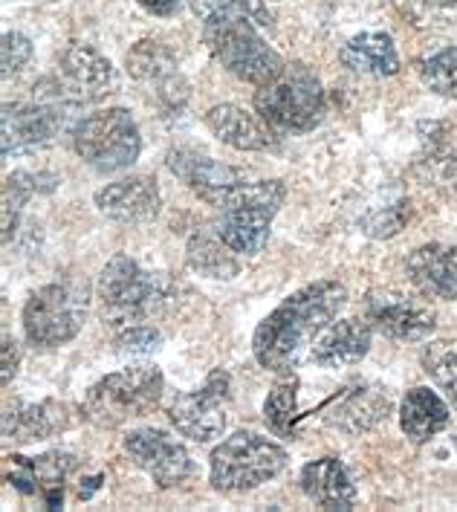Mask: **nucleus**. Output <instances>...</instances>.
<instances>
[{
    "label": "nucleus",
    "mask_w": 457,
    "mask_h": 512,
    "mask_svg": "<svg viewBox=\"0 0 457 512\" xmlns=\"http://www.w3.org/2000/svg\"><path fill=\"white\" fill-rule=\"evenodd\" d=\"M345 304H348V290L333 278L313 281L284 298L255 327L252 353L258 365L272 374L290 377L304 359H310L316 339L322 336L327 324L339 319Z\"/></svg>",
    "instance_id": "nucleus-1"
},
{
    "label": "nucleus",
    "mask_w": 457,
    "mask_h": 512,
    "mask_svg": "<svg viewBox=\"0 0 457 512\" xmlns=\"http://www.w3.org/2000/svg\"><path fill=\"white\" fill-rule=\"evenodd\" d=\"M258 27H272V18L261 0H243L238 9L203 21V41L209 53L235 79L249 81L255 87L272 81L287 67L284 58L264 41Z\"/></svg>",
    "instance_id": "nucleus-2"
},
{
    "label": "nucleus",
    "mask_w": 457,
    "mask_h": 512,
    "mask_svg": "<svg viewBox=\"0 0 457 512\" xmlns=\"http://www.w3.org/2000/svg\"><path fill=\"white\" fill-rule=\"evenodd\" d=\"M96 293L105 319L113 330H122L165 310L174 298V281L165 272L145 270L131 255H113L99 272Z\"/></svg>",
    "instance_id": "nucleus-3"
},
{
    "label": "nucleus",
    "mask_w": 457,
    "mask_h": 512,
    "mask_svg": "<svg viewBox=\"0 0 457 512\" xmlns=\"http://www.w3.org/2000/svg\"><path fill=\"white\" fill-rule=\"evenodd\" d=\"M165 394V377L157 365H134L93 382L84 394L81 417L99 429H119L136 417L157 411Z\"/></svg>",
    "instance_id": "nucleus-4"
},
{
    "label": "nucleus",
    "mask_w": 457,
    "mask_h": 512,
    "mask_svg": "<svg viewBox=\"0 0 457 512\" xmlns=\"http://www.w3.org/2000/svg\"><path fill=\"white\" fill-rule=\"evenodd\" d=\"M287 200V186L281 180L241 183L217 206V235L238 255H258L269 241V226Z\"/></svg>",
    "instance_id": "nucleus-5"
},
{
    "label": "nucleus",
    "mask_w": 457,
    "mask_h": 512,
    "mask_svg": "<svg viewBox=\"0 0 457 512\" xmlns=\"http://www.w3.org/2000/svg\"><path fill=\"white\" fill-rule=\"evenodd\" d=\"M255 110L272 128L287 134H307L324 119V87L304 64H290L255 93Z\"/></svg>",
    "instance_id": "nucleus-6"
},
{
    "label": "nucleus",
    "mask_w": 457,
    "mask_h": 512,
    "mask_svg": "<svg viewBox=\"0 0 457 512\" xmlns=\"http://www.w3.org/2000/svg\"><path fill=\"white\" fill-rule=\"evenodd\" d=\"M287 466V452L264 434L235 432L209 455V484L217 492H249Z\"/></svg>",
    "instance_id": "nucleus-7"
},
{
    "label": "nucleus",
    "mask_w": 457,
    "mask_h": 512,
    "mask_svg": "<svg viewBox=\"0 0 457 512\" xmlns=\"http://www.w3.org/2000/svg\"><path fill=\"white\" fill-rule=\"evenodd\" d=\"M113 87L116 73L108 58L87 44H73L58 58L55 76L35 84V99L73 110L102 102Z\"/></svg>",
    "instance_id": "nucleus-8"
},
{
    "label": "nucleus",
    "mask_w": 457,
    "mask_h": 512,
    "mask_svg": "<svg viewBox=\"0 0 457 512\" xmlns=\"http://www.w3.org/2000/svg\"><path fill=\"white\" fill-rule=\"evenodd\" d=\"M73 151L99 174L125 171L139 160L142 134L131 110L108 108L84 116L73 128Z\"/></svg>",
    "instance_id": "nucleus-9"
},
{
    "label": "nucleus",
    "mask_w": 457,
    "mask_h": 512,
    "mask_svg": "<svg viewBox=\"0 0 457 512\" xmlns=\"http://www.w3.org/2000/svg\"><path fill=\"white\" fill-rule=\"evenodd\" d=\"M87 319V293L76 284H44L32 290L24 301L21 324L27 342L41 351H55L79 336Z\"/></svg>",
    "instance_id": "nucleus-10"
},
{
    "label": "nucleus",
    "mask_w": 457,
    "mask_h": 512,
    "mask_svg": "<svg viewBox=\"0 0 457 512\" xmlns=\"http://www.w3.org/2000/svg\"><path fill=\"white\" fill-rule=\"evenodd\" d=\"M229 400H232V379L226 371H212L203 388L177 391L165 400V414L171 426L194 443L217 440L229 426Z\"/></svg>",
    "instance_id": "nucleus-11"
},
{
    "label": "nucleus",
    "mask_w": 457,
    "mask_h": 512,
    "mask_svg": "<svg viewBox=\"0 0 457 512\" xmlns=\"http://www.w3.org/2000/svg\"><path fill=\"white\" fill-rule=\"evenodd\" d=\"M122 446L136 466L160 489L186 486L197 475L189 449L162 429H134L125 434Z\"/></svg>",
    "instance_id": "nucleus-12"
},
{
    "label": "nucleus",
    "mask_w": 457,
    "mask_h": 512,
    "mask_svg": "<svg viewBox=\"0 0 457 512\" xmlns=\"http://www.w3.org/2000/svg\"><path fill=\"white\" fill-rule=\"evenodd\" d=\"M365 322L388 339L420 342L437 327V313L423 298L408 296L403 290H371L365 296Z\"/></svg>",
    "instance_id": "nucleus-13"
},
{
    "label": "nucleus",
    "mask_w": 457,
    "mask_h": 512,
    "mask_svg": "<svg viewBox=\"0 0 457 512\" xmlns=\"http://www.w3.org/2000/svg\"><path fill=\"white\" fill-rule=\"evenodd\" d=\"M64 113L50 102H29V105H3V157L27 154L50 145L55 136L64 131Z\"/></svg>",
    "instance_id": "nucleus-14"
},
{
    "label": "nucleus",
    "mask_w": 457,
    "mask_h": 512,
    "mask_svg": "<svg viewBox=\"0 0 457 512\" xmlns=\"http://www.w3.org/2000/svg\"><path fill=\"white\" fill-rule=\"evenodd\" d=\"M128 73L151 90L160 108L180 110L189 99V84L177 70L174 55L160 41H139L128 53Z\"/></svg>",
    "instance_id": "nucleus-15"
},
{
    "label": "nucleus",
    "mask_w": 457,
    "mask_h": 512,
    "mask_svg": "<svg viewBox=\"0 0 457 512\" xmlns=\"http://www.w3.org/2000/svg\"><path fill=\"white\" fill-rule=\"evenodd\" d=\"M165 162L177 180H183L200 200L212 203L215 209L241 183H246V174L241 168H232L226 162H217L206 154H200V151H191V148L168 151Z\"/></svg>",
    "instance_id": "nucleus-16"
},
{
    "label": "nucleus",
    "mask_w": 457,
    "mask_h": 512,
    "mask_svg": "<svg viewBox=\"0 0 457 512\" xmlns=\"http://www.w3.org/2000/svg\"><path fill=\"white\" fill-rule=\"evenodd\" d=\"M79 460L70 452H47L41 458H6V481L24 495H44L47 507L58 510L64 501V484L67 475L76 469Z\"/></svg>",
    "instance_id": "nucleus-17"
},
{
    "label": "nucleus",
    "mask_w": 457,
    "mask_h": 512,
    "mask_svg": "<svg viewBox=\"0 0 457 512\" xmlns=\"http://www.w3.org/2000/svg\"><path fill=\"white\" fill-rule=\"evenodd\" d=\"M93 203L102 215L116 223H148L160 215L162 194L154 177L131 174L96 191Z\"/></svg>",
    "instance_id": "nucleus-18"
},
{
    "label": "nucleus",
    "mask_w": 457,
    "mask_h": 512,
    "mask_svg": "<svg viewBox=\"0 0 457 512\" xmlns=\"http://www.w3.org/2000/svg\"><path fill=\"white\" fill-rule=\"evenodd\" d=\"M405 272L426 298L457 301V243H423L417 246Z\"/></svg>",
    "instance_id": "nucleus-19"
},
{
    "label": "nucleus",
    "mask_w": 457,
    "mask_h": 512,
    "mask_svg": "<svg viewBox=\"0 0 457 512\" xmlns=\"http://www.w3.org/2000/svg\"><path fill=\"white\" fill-rule=\"evenodd\" d=\"M391 411V394L377 382H359L353 388H345L333 408L327 411V423L336 426L339 432L365 434L374 432L379 423Z\"/></svg>",
    "instance_id": "nucleus-20"
},
{
    "label": "nucleus",
    "mask_w": 457,
    "mask_h": 512,
    "mask_svg": "<svg viewBox=\"0 0 457 512\" xmlns=\"http://www.w3.org/2000/svg\"><path fill=\"white\" fill-rule=\"evenodd\" d=\"M206 128L235 151H272L278 145L275 128L261 113L241 108V105H215L203 116Z\"/></svg>",
    "instance_id": "nucleus-21"
},
{
    "label": "nucleus",
    "mask_w": 457,
    "mask_h": 512,
    "mask_svg": "<svg viewBox=\"0 0 457 512\" xmlns=\"http://www.w3.org/2000/svg\"><path fill=\"white\" fill-rule=\"evenodd\" d=\"M73 426H76V408L70 403L44 400V403L15 405V411L3 414V440L35 443L67 432Z\"/></svg>",
    "instance_id": "nucleus-22"
},
{
    "label": "nucleus",
    "mask_w": 457,
    "mask_h": 512,
    "mask_svg": "<svg viewBox=\"0 0 457 512\" xmlns=\"http://www.w3.org/2000/svg\"><path fill=\"white\" fill-rule=\"evenodd\" d=\"M374 342V327L365 319H339L327 324L324 333L316 339L310 359L319 368H350L362 362Z\"/></svg>",
    "instance_id": "nucleus-23"
},
{
    "label": "nucleus",
    "mask_w": 457,
    "mask_h": 512,
    "mask_svg": "<svg viewBox=\"0 0 457 512\" xmlns=\"http://www.w3.org/2000/svg\"><path fill=\"white\" fill-rule=\"evenodd\" d=\"M301 492L322 510H353L356 486L339 458H319L304 463L298 475Z\"/></svg>",
    "instance_id": "nucleus-24"
},
{
    "label": "nucleus",
    "mask_w": 457,
    "mask_h": 512,
    "mask_svg": "<svg viewBox=\"0 0 457 512\" xmlns=\"http://www.w3.org/2000/svg\"><path fill=\"white\" fill-rule=\"evenodd\" d=\"M342 64L356 76L391 79L400 73V55L388 32H359L342 47Z\"/></svg>",
    "instance_id": "nucleus-25"
},
{
    "label": "nucleus",
    "mask_w": 457,
    "mask_h": 512,
    "mask_svg": "<svg viewBox=\"0 0 457 512\" xmlns=\"http://www.w3.org/2000/svg\"><path fill=\"white\" fill-rule=\"evenodd\" d=\"M449 423V405L431 388H411L400 403V429L411 443H429L431 437L449 429Z\"/></svg>",
    "instance_id": "nucleus-26"
},
{
    "label": "nucleus",
    "mask_w": 457,
    "mask_h": 512,
    "mask_svg": "<svg viewBox=\"0 0 457 512\" xmlns=\"http://www.w3.org/2000/svg\"><path fill=\"white\" fill-rule=\"evenodd\" d=\"M186 264L212 281H229L241 272L238 252L215 232H194L186 243Z\"/></svg>",
    "instance_id": "nucleus-27"
},
{
    "label": "nucleus",
    "mask_w": 457,
    "mask_h": 512,
    "mask_svg": "<svg viewBox=\"0 0 457 512\" xmlns=\"http://www.w3.org/2000/svg\"><path fill=\"white\" fill-rule=\"evenodd\" d=\"M55 186L58 180L50 174H29V171H15L3 180V243L12 241V232L18 229V220L29 197H35L38 191H53Z\"/></svg>",
    "instance_id": "nucleus-28"
},
{
    "label": "nucleus",
    "mask_w": 457,
    "mask_h": 512,
    "mask_svg": "<svg viewBox=\"0 0 457 512\" xmlns=\"http://www.w3.org/2000/svg\"><path fill=\"white\" fill-rule=\"evenodd\" d=\"M423 371L457 408V339H437L420 353Z\"/></svg>",
    "instance_id": "nucleus-29"
},
{
    "label": "nucleus",
    "mask_w": 457,
    "mask_h": 512,
    "mask_svg": "<svg viewBox=\"0 0 457 512\" xmlns=\"http://www.w3.org/2000/svg\"><path fill=\"white\" fill-rule=\"evenodd\" d=\"M417 76L431 93L443 99H457V47H443L417 61Z\"/></svg>",
    "instance_id": "nucleus-30"
},
{
    "label": "nucleus",
    "mask_w": 457,
    "mask_h": 512,
    "mask_svg": "<svg viewBox=\"0 0 457 512\" xmlns=\"http://www.w3.org/2000/svg\"><path fill=\"white\" fill-rule=\"evenodd\" d=\"M264 420L275 434L290 437L293 423L298 420V379H284L269 391L267 403H264Z\"/></svg>",
    "instance_id": "nucleus-31"
},
{
    "label": "nucleus",
    "mask_w": 457,
    "mask_h": 512,
    "mask_svg": "<svg viewBox=\"0 0 457 512\" xmlns=\"http://www.w3.org/2000/svg\"><path fill=\"white\" fill-rule=\"evenodd\" d=\"M162 345V333L154 324H128L122 330H113V348L125 356H142V353L157 351Z\"/></svg>",
    "instance_id": "nucleus-32"
},
{
    "label": "nucleus",
    "mask_w": 457,
    "mask_h": 512,
    "mask_svg": "<svg viewBox=\"0 0 457 512\" xmlns=\"http://www.w3.org/2000/svg\"><path fill=\"white\" fill-rule=\"evenodd\" d=\"M0 67H3V79H12L15 73H21L32 58V41L24 32H3L0 41Z\"/></svg>",
    "instance_id": "nucleus-33"
},
{
    "label": "nucleus",
    "mask_w": 457,
    "mask_h": 512,
    "mask_svg": "<svg viewBox=\"0 0 457 512\" xmlns=\"http://www.w3.org/2000/svg\"><path fill=\"white\" fill-rule=\"evenodd\" d=\"M408 217H411V206H408V203H400V206H394V209H385V212H377L374 217H368L365 229H368V235H374V238H394L397 232H403Z\"/></svg>",
    "instance_id": "nucleus-34"
},
{
    "label": "nucleus",
    "mask_w": 457,
    "mask_h": 512,
    "mask_svg": "<svg viewBox=\"0 0 457 512\" xmlns=\"http://www.w3.org/2000/svg\"><path fill=\"white\" fill-rule=\"evenodd\" d=\"M243 0H189L191 12L200 18V21H212L217 15H223V12H232V9H238Z\"/></svg>",
    "instance_id": "nucleus-35"
},
{
    "label": "nucleus",
    "mask_w": 457,
    "mask_h": 512,
    "mask_svg": "<svg viewBox=\"0 0 457 512\" xmlns=\"http://www.w3.org/2000/svg\"><path fill=\"white\" fill-rule=\"evenodd\" d=\"M18 365H21V348H18V342L9 336V333H3V365H0V379H3V385H9L12 377H15V371H18Z\"/></svg>",
    "instance_id": "nucleus-36"
},
{
    "label": "nucleus",
    "mask_w": 457,
    "mask_h": 512,
    "mask_svg": "<svg viewBox=\"0 0 457 512\" xmlns=\"http://www.w3.org/2000/svg\"><path fill=\"white\" fill-rule=\"evenodd\" d=\"M145 12H151V15H157V18H171V15H177L180 9H183V3H189V0H136Z\"/></svg>",
    "instance_id": "nucleus-37"
},
{
    "label": "nucleus",
    "mask_w": 457,
    "mask_h": 512,
    "mask_svg": "<svg viewBox=\"0 0 457 512\" xmlns=\"http://www.w3.org/2000/svg\"><path fill=\"white\" fill-rule=\"evenodd\" d=\"M426 18H440V15H452L457 12V0H414Z\"/></svg>",
    "instance_id": "nucleus-38"
},
{
    "label": "nucleus",
    "mask_w": 457,
    "mask_h": 512,
    "mask_svg": "<svg viewBox=\"0 0 457 512\" xmlns=\"http://www.w3.org/2000/svg\"><path fill=\"white\" fill-rule=\"evenodd\" d=\"M455 449H457V437H455Z\"/></svg>",
    "instance_id": "nucleus-39"
}]
</instances>
